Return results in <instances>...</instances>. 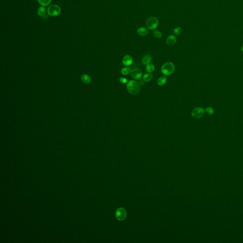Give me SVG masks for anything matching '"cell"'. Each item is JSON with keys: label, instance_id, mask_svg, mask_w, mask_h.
<instances>
[{"label": "cell", "instance_id": "obj_1", "mask_svg": "<svg viewBox=\"0 0 243 243\" xmlns=\"http://www.w3.org/2000/svg\"><path fill=\"white\" fill-rule=\"evenodd\" d=\"M139 82L135 80H131L128 82L126 85V88L129 93L133 95L138 94L140 92L141 87Z\"/></svg>", "mask_w": 243, "mask_h": 243}, {"label": "cell", "instance_id": "obj_2", "mask_svg": "<svg viewBox=\"0 0 243 243\" xmlns=\"http://www.w3.org/2000/svg\"><path fill=\"white\" fill-rule=\"evenodd\" d=\"M174 65L171 62H167L164 63L161 67V73L165 76H170L174 72Z\"/></svg>", "mask_w": 243, "mask_h": 243}, {"label": "cell", "instance_id": "obj_3", "mask_svg": "<svg viewBox=\"0 0 243 243\" xmlns=\"http://www.w3.org/2000/svg\"><path fill=\"white\" fill-rule=\"evenodd\" d=\"M47 12L49 16L52 17H56L60 13V8L59 6L56 4H52L48 7Z\"/></svg>", "mask_w": 243, "mask_h": 243}, {"label": "cell", "instance_id": "obj_4", "mask_svg": "<svg viewBox=\"0 0 243 243\" xmlns=\"http://www.w3.org/2000/svg\"><path fill=\"white\" fill-rule=\"evenodd\" d=\"M158 24L159 21L158 19L154 17H150L146 21V26L151 30H153L156 29L158 27Z\"/></svg>", "mask_w": 243, "mask_h": 243}, {"label": "cell", "instance_id": "obj_5", "mask_svg": "<svg viewBox=\"0 0 243 243\" xmlns=\"http://www.w3.org/2000/svg\"><path fill=\"white\" fill-rule=\"evenodd\" d=\"M205 114V110L203 108L197 107L193 109L192 112V116L194 118L198 119L202 117Z\"/></svg>", "mask_w": 243, "mask_h": 243}, {"label": "cell", "instance_id": "obj_6", "mask_svg": "<svg viewBox=\"0 0 243 243\" xmlns=\"http://www.w3.org/2000/svg\"><path fill=\"white\" fill-rule=\"evenodd\" d=\"M131 76L135 80H139L141 79L143 76V72L142 70L138 68H134L131 70Z\"/></svg>", "mask_w": 243, "mask_h": 243}, {"label": "cell", "instance_id": "obj_7", "mask_svg": "<svg viewBox=\"0 0 243 243\" xmlns=\"http://www.w3.org/2000/svg\"><path fill=\"white\" fill-rule=\"evenodd\" d=\"M116 217L117 219H118L119 220H123L125 219V218H126V211L124 209L120 208L116 212Z\"/></svg>", "mask_w": 243, "mask_h": 243}, {"label": "cell", "instance_id": "obj_8", "mask_svg": "<svg viewBox=\"0 0 243 243\" xmlns=\"http://www.w3.org/2000/svg\"><path fill=\"white\" fill-rule=\"evenodd\" d=\"M123 64L126 67L131 66L133 62V58L130 55H125L124 57L122 60Z\"/></svg>", "mask_w": 243, "mask_h": 243}, {"label": "cell", "instance_id": "obj_9", "mask_svg": "<svg viewBox=\"0 0 243 243\" xmlns=\"http://www.w3.org/2000/svg\"><path fill=\"white\" fill-rule=\"evenodd\" d=\"M177 38L176 37L173 35H170L167 37L166 40V43L167 45L169 46H172L176 42Z\"/></svg>", "mask_w": 243, "mask_h": 243}, {"label": "cell", "instance_id": "obj_10", "mask_svg": "<svg viewBox=\"0 0 243 243\" xmlns=\"http://www.w3.org/2000/svg\"><path fill=\"white\" fill-rule=\"evenodd\" d=\"M137 32L138 34L140 36H146L148 34L149 31L146 28L140 27L139 29H138V30H137Z\"/></svg>", "mask_w": 243, "mask_h": 243}, {"label": "cell", "instance_id": "obj_11", "mask_svg": "<svg viewBox=\"0 0 243 243\" xmlns=\"http://www.w3.org/2000/svg\"><path fill=\"white\" fill-rule=\"evenodd\" d=\"M38 14L39 16L43 18H45L46 15V9L44 6H41L38 9Z\"/></svg>", "mask_w": 243, "mask_h": 243}, {"label": "cell", "instance_id": "obj_12", "mask_svg": "<svg viewBox=\"0 0 243 243\" xmlns=\"http://www.w3.org/2000/svg\"><path fill=\"white\" fill-rule=\"evenodd\" d=\"M152 60V58L151 56L149 54H146L142 58V62L143 64L144 65H147L150 64Z\"/></svg>", "mask_w": 243, "mask_h": 243}, {"label": "cell", "instance_id": "obj_13", "mask_svg": "<svg viewBox=\"0 0 243 243\" xmlns=\"http://www.w3.org/2000/svg\"><path fill=\"white\" fill-rule=\"evenodd\" d=\"M167 81V77L164 76H161L159 78L157 81V83L159 85L163 86L166 84Z\"/></svg>", "mask_w": 243, "mask_h": 243}, {"label": "cell", "instance_id": "obj_14", "mask_svg": "<svg viewBox=\"0 0 243 243\" xmlns=\"http://www.w3.org/2000/svg\"><path fill=\"white\" fill-rule=\"evenodd\" d=\"M143 79L145 82H150L153 79V75L151 73H147L143 76Z\"/></svg>", "mask_w": 243, "mask_h": 243}, {"label": "cell", "instance_id": "obj_15", "mask_svg": "<svg viewBox=\"0 0 243 243\" xmlns=\"http://www.w3.org/2000/svg\"><path fill=\"white\" fill-rule=\"evenodd\" d=\"M131 69L129 67H123L121 70V73L122 75L124 76H127L131 73Z\"/></svg>", "mask_w": 243, "mask_h": 243}, {"label": "cell", "instance_id": "obj_16", "mask_svg": "<svg viewBox=\"0 0 243 243\" xmlns=\"http://www.w3.org/2000/svg\"><path fill=\"white\" fill-rule=\"evenodd\" d=\"M154 70H155V67L153 64L150 63L146 65V70L147 72L149 73H152Z\"/></svg>", "mask_w": 243, "mask_h": 243}, {"label": "cell", "instance_id": "obj_17", "mask_svg": "<svg viewBox=\"0 0 243 243\" xmlns=\"http://www.w3.org/2000/svg\"><path fill=\"white\" fill-rule=\"evenodd\" d=\"M52 0H38V2L42 6H47L51 2Z\"/></svg>", "mask_w": 243, "mask_h": 243}, {"label": "cell", "instance_id": "obj_18", "mask_svg": "<svg viewBox=\"0 0 243 243\" xmlns=\"http://www.w3.org/2000/svg\"><path fill=\"white\" fill-rule=\"evenodd\" d=\"M182 32V29L180 27H177L174 29V33L176 35H179Z\"/></svg>", "mask_w": 243, "mask_h": 243}, {"label": "cell", "instance_id": "obj_19", "mask_svg": "<svg viewBox=\"0 0 243 243\" xmlns=\"http://www.w3.org/2000/svg\"><path fill=\"white\" fill-rule=\"evenodd\" d=\"M153 34L154 36L157 38H160L162 36V33L160 31L158 30H155L153 31Z\"/></svg>", "mask_w": 243, "mask_h": 243}, {"label": "cell", "instance_id": "obj_20", "mask_svg": "<svg viewBox=\"0 0 243 243\" xmlns=\"http://www.w3.org/2000/svg\"><path fill=\"white\" fill-rule=\"evenodd\" d=\"M82 79L83 81L85 82V83H89L90 81V77H89V76H87V75H84L82 76Z\"/></svg>", "mask_w": 243, "mask_h": 243}, {"label": "cell", "instance_id": "obj_21", "mask_svg": "<svg viewBox=\"0 0 243 243\" xmlns=\"http://www.w3.org/2000/svg\"><path fill=\"white\" fill-rule=\"evenodd\" d=\"M207 114L209 115H212L214 113V110L212 107H207L205 110Z\"/></svg>", "mask_w": 243, "mask_h": 243}, {"label": "cell", "instance_id": "obj_22", "mask_svg": "<svg viewBox=\"0 0 243 243\" xmlns=\"http://www.w3.org/2000/svg\"><path fill=\"white\" fill-rule=\"evenodd\" d=\"M119 80H120V82L122 84H125L127 82V80L125 77H121L119 79Z\"/></svg>", "mask_w": 243, "mask_h": 243}, {"label": "cell", "instance_id": "obj_23", "mask_svg": "<svg viewBox=\"0 0 243 243\" xmlns=\"http://www.w3.org/2000/svg\"><path fill=\"white\" fill-rule=\"evenodd\" d=\"M242 50H243V48H242Z\"/></svg>", "mask_w": 243, "mask_h": 243}]
</instances>
